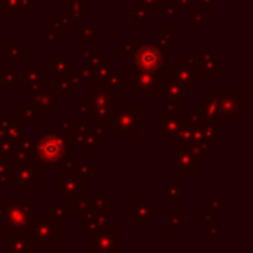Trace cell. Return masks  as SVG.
Wrapping results in <instances>:
<instances>
[{
    "label": "cell",
    "mask_w": 253,
    "mask_h": 253,
    "mask_svg": "<svg viewBox=\"0 0 253 253\" xmlns=\"http://www.w3.org/2000/svg\"><path fill=\"white\" fill-rule=\"evenodd\" d=\"M132 63L139 68V70L144 71H153L158 70L160 66L163 64V54L160 52L158 47L155 45H144L141 49H137Z\"/></svg>",
    "instance_id": "1"
},
{
    "label": "cell",
    "mask_w": 253,
    "mask_h": 253,
    "mask_svg": "<svg viewBox=\"0 0 253 253\" xmlns=\"http://www.w3.org/2000/svg\"><path fill=\"white\" fill-rule=\"evenodd\" d=\"M40 149H42L43 156H57L61 155V149H63V142L57 141L56 146H50V137L45 139V141L40 144Z\"/></svg>",
    "instance_id": "2"
},
{
    "label": "cell",
    "mask_w": 253,
    "mask_h": 253,
    "mask_svg": "<svg viewBox=\"0 0 253 253\" xmlns=\"http://www.w3.org/2000/svg\"><path fill=\"white\" fill-rule=\"evenodd\" d=\"M66 9H71V12H80L78 14V19L85 18V12H87V0H75L71 4L66 5Z\"/></svg>",
    "instance_id": "3"
}]
</instances>
